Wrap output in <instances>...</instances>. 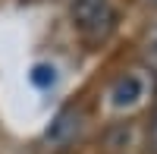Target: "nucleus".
<instances>
[{
  "mask_svg": "<svg viewBox=\"0 0 157 154\" xmlns=\"http://www.w3.org/2000/svg\"><path fill=\"white\" fill-rule=\"evenodd\" d=\"M69 19L75 25V32L91 44L107 41L116 29V10L110 0H72Z\"/></svg>",
  "mask_w": 157,
  "mask_h": 154,
  "instance_id": "obj_1",
  "label": "nucleus"
},
{
  "mask_svg": "<svg viewBox=\"0 0 157 154\" xmlns=\"http://www.w3.org/2000/svg\"><path fill=\"white\" fill-rule=\"evenodd\" d=\"M145 91H148V79L141 72H123L107 88V104L113 110H132V107L141 104Z\"/></svg>",
  "mask_w": 157,
  "mask_h": 154,
  "instance_id": "obj_2",
  "label": "nucleus"
},
{
  "mask_svg": "<svg viewBox=\"0 0 157 154\" xmlns=\"http://www.w3.org/2000/svg\"><path fill=\"white\" fill-rule=\"evenodd\" d=\"M82 110H75V107H66V110H60L57 113V120L50 123V129H47V142H54V145H66L72 142V138L82 132Z\"/></svg>",
  "mask_w": 157,
  "mask_h": 154,
  "instance_id": "obj_3",
  "label": "nucleus"
},
{
  "mask_svg": "<svg viewBox=\"0 0 157 154\" xmlns=\"http://www.w3.org/2000/svg\"><path fill=\"white\" fill-rule=\"evenodd\" d=\"M29 79H32L38 88H50V85L57 82V69H54V66H47V63H38V66L32 69Z\"/></svg>",
  "mask_w": 157,
  "mask_h": 154,
  "instance_id": "obj_4",
  "label": "nucleus"
},
{
  "mask_svg": "<svg viewBox=\"0 0 157 154\" xmlns=\"http://www.w3.org/2000/svg\"><path fill=\"white\" fill-rule=\"evenodd\" d=\"M145 154H157V107L151 110V120L145 129Z\"/></svg>",
  "mask_w": 157,
  "mask_h": 154,
  "instance_id": "obj_5",
  "label": "nucleus"
},
{
  "mask_svg": "<svg viewBox=\"0 0 157 154\" xmlns=\"http://www.w3.org/2000/svg\"><path fill=\"white\" fill-rule=\"evenodd\" d=\"M145 57H148V63L151 66H157V25L148 32V38H145Z\"/></svg>",
  "mask_w": 157,
  "mask_h": 154,
  "instance_id": "obj_6",
  "label": "nucleus"
},
{
  "mask_svg": "<svg viewBox=\"0 0 157 154\" xmlns=\"http://www.w3.org/2000/svg\"><path fill=\"white\" fill-rule=\"evenodd\" d=\"M151 6H157V0H151Z\"/></svg>",
  "mask_w": 157,
  "mask_h": 154,
  "instance_id": "obj_7",
  "label": "nucleus"
}]
</instances>
